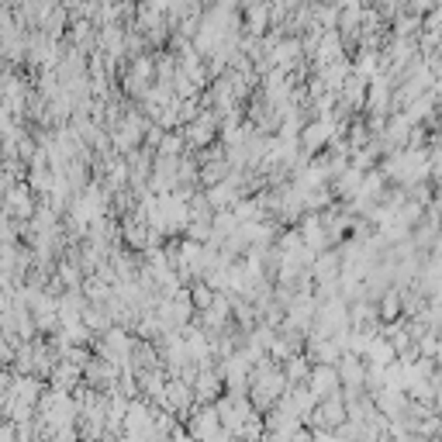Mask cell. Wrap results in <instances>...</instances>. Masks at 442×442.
Instances as JSON below:
<instances>
[{
    "mask_svg": "<svg viewBox=\"0 0 442 442\" xmlns=\"http://www.w3.org/2000/svg\"><path fill=\"white\" fill-rule=\"evenodd\" d=\"M283 373H287V380L290 384H304L308 377H311V366H308V356H290V360L283 363Z\"/></svg>",
    "mask_w": 442,
    "mask_h": 442,
    "instance_id": "6da1fadb",
    "label": "cell"
}]
</instances>
